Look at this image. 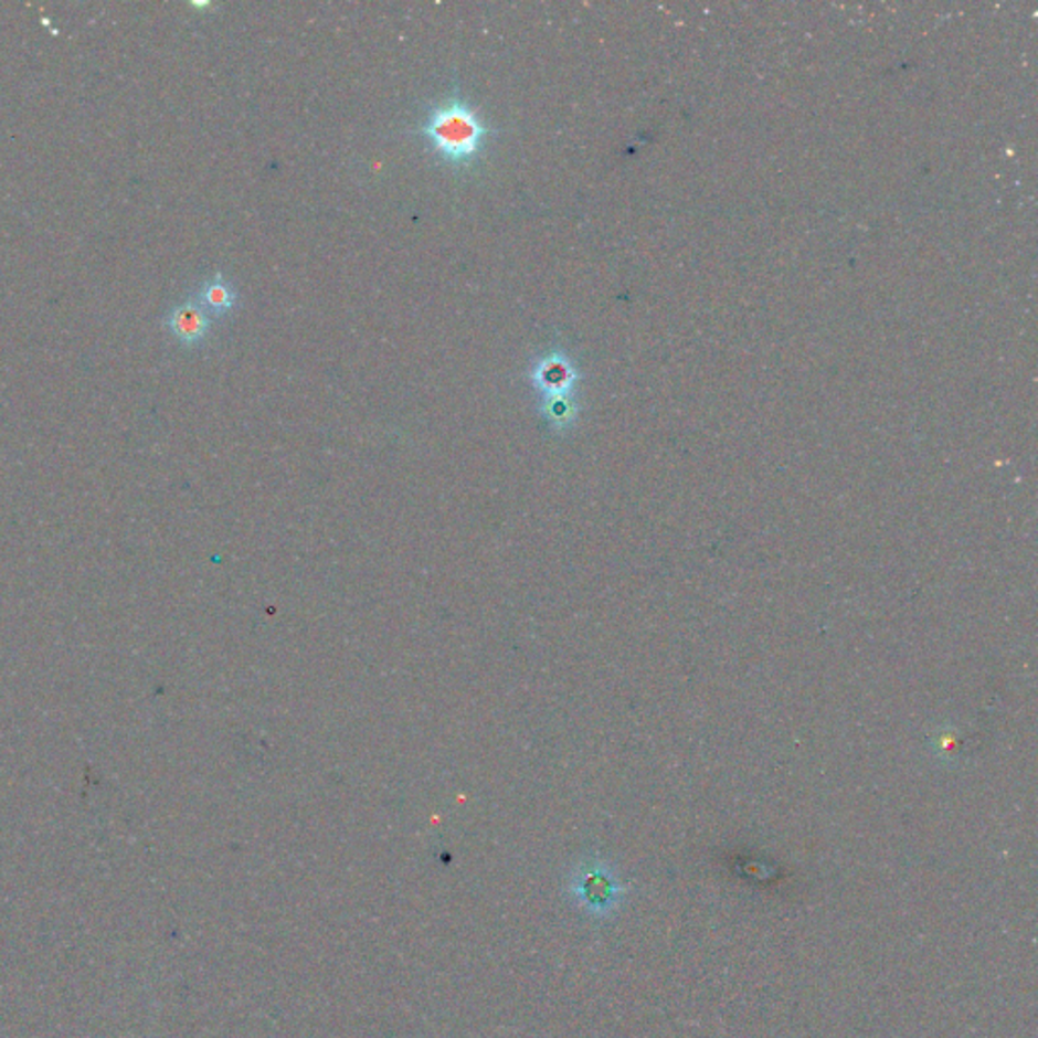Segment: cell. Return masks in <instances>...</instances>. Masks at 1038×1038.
Returning a JSON list of instances; mask_svg holds the SVG:
<instances>
[{
  "label": "cell",
  "instance_id": "obj_1",
  "mask_svg": "<svg viewBox=\"0 0 1038 1038\" xmlns=\"http://www.w3.org/2000/svg\"><path fill=\"white\" fill-rule=\"evenodd\" d=\"M419 135L441 161L455 171H467L481 159L495 130L455 92L453 98L431 110Z\"/></svg>",
  "mask_w": 1038,
  "mask_h": 1038
},
{
  "label": "cell",
  "instance_id": "obj_2",
  "mask_svg": "<svg viewBox=\"0 0 1038 1038\" xmlns=\"http://www.w3.org/2000/svg\"><path fill=\"white\" fill-rule=\"evenodd\" d=\"M569 897L576 909L593 919H606L621 907L625 889L605 865H582L569 880Z\"/></svg>",
  "mask_w": 1038,
  "mask_h": 1038
},
{
  "label": "cell",
  "instance_id": "obj_3",
  "mask_svg": "<svg viewBox=\"0 0 1038 1038\" xmlns=\"http://www.w3.org/2000/svg\"><path fill=\"white\" fill-rule=\"evenodd\" d=\"M167 329L181 346L195 347L210 335L211 317L199 305L198 298H187L169 313Z\"/></svg>",
  "mask_w": 1038,
  "mask_h": 1038
},
{
  "label": "cell",
  "instance_id": "obj_4",
  "mask_svg": "<svg viewBox=\"0 0 1038 1038\" xmlns=\"http://www.w3.org/2000/svg\"><path fill=\"white\" fill-rule=\"evenodd\" d=\"M528 378L533 390H538L544 398L566 396L570 385L574 382V371L566 359L552 353L533 363Z\"/></svg>",
  "mask_w": 1038,
  "mask_h": 1038
},
{
  "label": "cell",
  "instance_id": "obj_5",
  "mask_svg": "<svg viewBox=\"0 0 1038 1038\" xmlns=\"http://www.w3.org/2000/svg\"><path fill=\"white\" fill-rule=\"evenodd\" d=\"M198 303L205 309V313L210 317H215V319H222L225 315H230L234 310L235 303H237V295H235V288L225 276L222 274H215L208 278L198 293Z\"/></svg>",
  "mask_w": 1038,
  "mask_h": 1038
}]
</instances>
